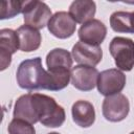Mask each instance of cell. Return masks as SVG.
<instances>
[{
	"label": "cell",
	"instance_id": "obj_1",
	"mask_svg": "<svg viewBox=\"0 0 134 134\" xmlns=\"http://www.w3.org/2000/svg\"><path fill=\"white\" fill-rule=\"evenodd\" d=\"M31 100L39 121L48 128L61 127L65 121V110L53 97L42 93H31Z\"/></svg>",
	"mask_w": 134,
	"mask_h": 134
},
{
	"label": "cell",
	"instance_id": "obj_2",
	"mask_svg": "<svg viewBox=\"0 0 134 134\" xmlns=\"http://www.w3.org/2000/svg\"><path fill=\"white\" fill-rule=\"evenodd\" d=\"M16 79L22 89H44L47 81V71L42 66L41 58L37 57L21 62L16 72Z\"/></svg>",
	"mask_w": 134,
	"mask_h": 134
},
{
	"label": "cell",
	"instance_id": "obj_3",
	"mask_svg": "<svg viewBox=\"0 0 134 134\" xmlns=\"http://www.w3.org/2000/svg\"><path fill=\"white\" fill-rule=\"evenodd\" d=\"M109 51L118 69L130 71L134 67V41L125 37H115L109 45Z\"/></svg>",
	"mask_w": 134,
	"mask_h": 134
},
{
	"label": "cell",
	"instance_id": "obj_4",
	"mask_svg": "<svg viewBox=\"0 0 134 134\" xmlns=\"http://www.w3.org/2000/svg\"><path fill=\"white\" fill-rule=\"evenodd\" d=\"M22 14L25 25L36 29L44 28L46 25H48L52 17L51 9L48 7V5L45 2L37 0L23 1Z\"/></svg>",
	"mask_w": 134,
	"mask_h": 134
},
{
	"label": "cell",
	"instance_id": "obj_5",
	"mask_svg": "<svg viewBox=\"0 0 134 134\" xmlns=\"http://www.w3.org/2000/svg\"><path fill=\"white\" fill-rule=\"evenodd\" d=\"M130 103L126 95L121 93L106 96L103 102L102 111L104 117L112 122L124 120L129 114Z\"/></svg>",
	"mask_w": 134,
	"mask_h": 134
},
{
	"label": "cell",
	"instance_id": "obj_6",
	"mask_svg": "<svg viewBox=\"0 0 134 134\" xmlns=\"http://www.w3.org/2000/svg\"><path fill=\"white\" fill-rule=\"evenodd\" d=\"M126 85V75L116 68L102 71L97 79V90L102 95L110 96L119 93Z\"/></svg>",
	"mask_w": 134,
	"mask_h": 134
},
{
	"label": "cell",
	"instance_id": "obj_7",
	"mask_svg": "<svg viewBox=\"0 0 134 134\" xmlns=\"http://www.w3.org/2000/svg\"><path fill=\"white\" fill-rule=\"evenodd\" d=\"M98 71L95 67L87 65H76L70 71L71 84L74 88L81 91H90L96 84L98 79Z\"/></svg>",
	"mask_w": 134,
	"mask_h": 134
},
{
	"label": "cell",
	"instance_id": "obj_8",
	"mask_svg": "<svg viewBox=\"0 0 134 134\" xmlns=\"http://www.w3.org/2000/svg\"><path fill=\"white\" fill-rule=\"evenodd\" d=\"M71 55L73 60L80 65H87L93 67L102 61L103 50L99 46L79 41L73 45Z\"/></svg>",
	"mask_w": 134,
	"mask_h": 134
},
{
	"label": "cell",
	"instance_id": "obj_9",
	"mask_svg": "<svg viewBox=\"0 0 134 134\" xmlns=\"http://www.w3.org/2000/svg\"><path fill=\"white\" fill-rule=\"evenodd\" d=\"M47 27L49 32L55 38L67 39L74 34L76 22L69 15V13L58 12L51 17Z\"/></svg>",
	"mask_w": 134,
	"mask_h": 134
},
{
	"label": "cell",
	"instance_id": "obj_10",
	"mask_svg": "<svg viewBox=\"0 0 134 134\" xmlns=\"http://www.w3.org/2000/svg\"><path fill=\"white\" fill-rule=\"evenodd\" d=\"M107 27L106 25L97 20L92 19L89 22L83 24L79 29V38L82 42L99 46L106 38Z\"/></svg>",
	"mask_w": 134,
	"mask_h": 134
},
{
	"label": "cell",
	"instance_id": "obj_11",
	"mask_svg": "<svg viewBox=\"0 0 134 134\" xmlns=\"http://www.w3.org/2000/svg\"><path fill=\"white\" fill-rule=\"evenodd\" d=\"M71 113L73 121L82 128H89L94 124L95 110L90 102L83 99L76 100L72 105Z\"/></svg>",
	"mask_w": 134,
	"mask_h": 134
},
{
	"label": "cell",
	"instance_id": "obj_12",
	"mask_svg": "<svg viewBox=\"0 0 134 134\" xmlns=\"http://www.w3.org/2000/svg\"><path fill=\"white\" fill-rule=\"evenodd\" d=\"M17 35L19 38L20 49L24 52L35 51L41 45L42 42L41 34L38 29L34 27L24 24L17 29Z\"/></svg>",
	"mask_w": 134,
	"mask_h": 134
},
{
	"label": "cell",
	"instance_id": "obj_13",
	"mask_svg": "<svg viewBox=\"0 0 134 134\" xmlns=\"http://www.w3.org/2000/svg\"><path fill=\"white\" fill-rule=\"evenodd\" d=\"M96 13V5L91 0H75L69 6V15L76 23L85 24L93 19Z\"/></svg>",
	"mask_w": 134,
	"mask_h": 134
},
{
	"label": "cell",
	"instance_id": "obj_14",
	"mask_svg": "<svg viewBox=\"0 0 134 134\" xmlns=\"http://www.w3.org/2000/svg\"><path fill=\"white\" fill-rule=\"evenodd\" d=\"M14 118L22 119L32 125L39 121L37 112L32 105L31 93L21 95L16 100L15 107H14Z\"/></svg>",
	"mask_w": 134,
	"mask_h": 134
},
{
	"label": "cell",
	"instance_id": "obj_15",
	"mask_svg": "<svg viewBox=\"0 0 134 134\" xmlns=\"http://www.w3.org/2000/svg\"><path fill=\"white\" fill-rule=\"evenodd\" d=\"M72 57L69 51L63 48H54L50 50L46 57V65L48 70L72 69Z\"/></svg>",
	"mask_w": 134,
	"mask_h": 134
},
{
	"label": "cell",
	"instance_id": "obj_16",
	"mask_svg": "<svg viewBox=\"0 0 134 134\" xmlns=\"http://www.w3.org/2000/svg\"><path fill=\"white\" fill-rule=\"evenodd\" d=\"M70 80V70L58 69L47 70V81L44 89L50 91H59L67 87Z\"/></svg>",
	"mask_w": 134,
	"mask_h": 134
},
{
	"label": "cell",
	"instance_id": "obj_17",
	"mask_svg": "<svg viewBox=\"0 0 134 134\" xmlns=\"http://www.w3.org/2000/svg\"><path fill=\"white\" fill-rule=\"evenodd\" d=\"M110 26L116 32L132 31V15L129 12H114L110 17Z\"/></svg>",
	"mask_w": 134,
	"mask_h": 134
},
{
	"label": "cell",
	"instance_id": "obj_18",
	"mask_svg": "<svg viewBox=\"0 0 134 134\" xmlns=\"http://www.w3.org/2000/svg\"><path fill=\"white\" fill-rule=\"evenodd\" d=\"M19 46V38L17 31L10 28H3L0 30V50L9 52L10 54L15 53Z\"/></svg>",
	"mask_w": 134,
	"mask_h": 134
},
{
	"label": "cell",
	"instance_id": "obj_19",
	"mask_svg": "<svg viewBox=\"0 0 134 134\" xmlns=\"http://www.w3.org/2000/svg\"><path fill=\"white\" fill-rule=\"evenodd\" d=\"M23 1L19 0H8L1 1L0 3V19H9L14 18L18 14L22 13Z\"/></svg>",
	"mask_w": 134,
	"mask_h": 134
},
{
	"label": "cell",
	"instance_id": "obj_20",
	"mask_svg": "<svg viewBox=\"0 0 134 134\" xmlns=\"http://www.w3.org/2000/svg\"><path fill=\"white\" fill-rule=\"evenodd\" d=\"M7 131L9 134H36L32 124L18 118H14L9 122Z\"/></svg>",
	"mask_w": 134,
	"mask_h": 134
},
{
	"label": "cell",
	"instance_id": "obj_21",
	"mask_svg": "<svg viewBox=\"0 0 134 134\" xmlns=\"http://www.w3.org/2000/svg\"><path fill=\"white\" fill-rule=\"evenodd\" d=\"M12 62V54L7 51L4 50H0V70H4L6 69Z\"/></svg>",
	"mask_w": 134,
	"mask_h": 134
},
{
	"label": "cell",
	"instance_id": "obj_22",
	"mask_svg": "<svg viewBox=\"0 0 134 134\" xmlns=\"http://www.w3.org/2000/svg\"><path fill=\"white\" fill-rule=\"evenodd\" d=\"M131 15H132V31L134 34V12L131 13Z\"/></svg>",
	"mask_w": 134,
	"mask_h": 134
},
{
	"label": "cell",
	"instance_id": "obj_23",
	"mask_svg": "<svg viewBox=\"0 0 134 134\" xmlns=\"http://www.w3.org/2000/svg\"><path fill=\"white\" fill-rule=\"evenodd\" d=\"M47 134H60V133H58V132H50V133H47Z\"/></svg>",
	"mask_w": 134,
	"mask_h": 134
},
{
	"label": "cell",
	"instance_id": "obj_24",
	"mask_svg": "<svg viewBox=\"0 0 134 134\" xmlns=\"http://www.w3.org/2000/svg\"><path fill=\"white\" fill-rule=\"evenodd\" d=\"M130 134H134V131H133V132H131V133H130Z\"/></svg>",
	"mask_w": 134,
	"mask_h": 134
}]
</instances>
